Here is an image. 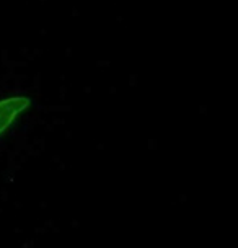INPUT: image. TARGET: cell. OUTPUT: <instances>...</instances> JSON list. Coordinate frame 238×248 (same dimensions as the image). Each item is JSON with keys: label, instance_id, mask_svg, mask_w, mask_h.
<instances>
[{"label": "cell", "instance_id": "obj_1", "mask_svg": "<svg viewBox=\"0 0 238 248\" xmlns=\"http://www.w3.org/2000/svg\"><path fill=\"white\" fill-rule=\"evenodd\" d=\"M38 109V98L21 88L0 90V150L28 127Z\"/></svg>", "mask_w": 238, "mask_h": 248}]
</instances>
